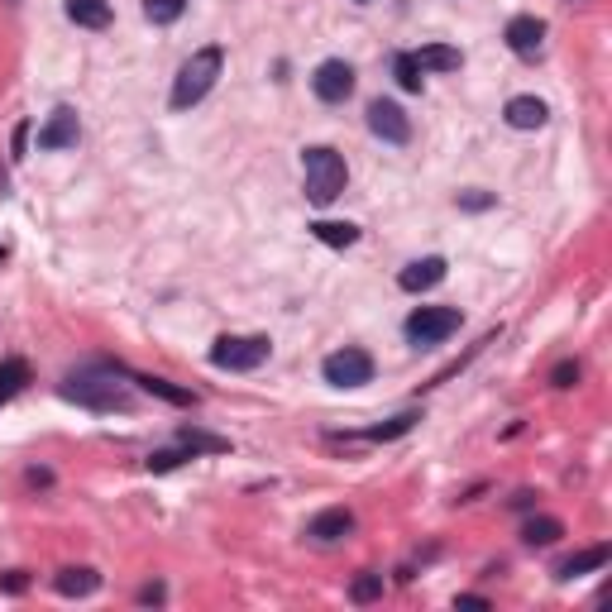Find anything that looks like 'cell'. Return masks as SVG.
<instances>
[{"label": "cell", "instance_id": "cell-1", "mask_svg": "<svg viewBox=\"0 0 612 612\" xmlns=\"http://www.w3.org/2000/svg\"><path fill=\"white\" fill-rule=\"evenodd\" d=\"M58 393L87 412H130V369L106 364V359H91L63 378Z\"/></svg>", "mask_w": 612, "mask_h": 612}, {"label": "cell", "instance_id": "cell-2", "mask_svg": "<svg viewBox=\"0 0 612 612\" xmlns=\"http://www.w3.org/2000/svg\"><path fill=\"white\" fill-rule=\"evenodd\" d=\"M220 67H225V48L220 44H206V48H197L187 63L177 67V77H173V110H192V106H201L206 96H211V87L220 82Z\"/></svg>", "mask_w": 612, "mask_h": 612}, {"label": "cell", "instance_id": "cell-3", "mask_svg": "<svg viewBox=\"0 0 612 612\" xmlns=\"http://www.w3.org/2000/svg\"><path fill=\"white\" fill-rule=\"evenodd\" d=\"M302 177H306V201H311V206H330V201L350 187L345 158L335 149H326V144H311V149L302 153Z\"/></svg>", "mask_w": 612, "mask_h": 612}, {"label": "cell", "instance_id": "cell-4", "mask_svg": "<svg viewBox=\"0 0 612 612\" xmlns=\"http://www.w3.org/2000/svg\"><path fill=\"white\" fill-rule=\"evenodd\" d=\"M273 340L268 335H220L211 345V364L225 373H254L259 364H268Z\"/></svg>", "mask_w": 612, "mask_h": 612}, {"label": "cell", "instance_id": "cell-5", "mask_svg": "<svg viewBox=\"0 0 612 612\" xmlns=\"http://www.w3.org/2000/svg\"><path fill=\"white\" fill-rule=\"evenodd\" d=\"M459 306H416L412 316H407V340H412L416 350H431V345H440V340H450L459 330Z\"/></svg>", "mask_w": 612, "mask_h": 612}, {"label": "cell", "instance_id": "cell-6", "mask_svg": "<svg viewBox=\"0 0 612 612\" xmlns=\"http://www.w3.org/2000/svg\"><path fill=\"white\" fill-rule=\"evenodd\" d=\"M321 373H326L330 388H364V383H373V354H369V350H354V345H345V350L326 354Z\"/></svg>", "mask_w": 612, "mask_h": 612}, {"label": "cell", "instance_id": "cell-7", "mask_svg": "<svg viewBox=\"0 0 612 612\" xmlns=\"http://www.w3.org/2000/svg\"><path fill=\"white\" fill-rule=\"evenodd\" d=\"M311 91L326 101V106H345L354 96V67L345 58H326V63L311 72Z\"/></svg>", "mask_w": 612, "mask_h": 612}, {"label": "cell", "instance_id": "cell-8", "mask_svg": "<svg viewBox=\"0 0 612 612\" xmlns=\"http://www.w3.org/2000/svg\"><path fill=\"white\" fill-rule=\"evenodd\" d=\"M503 39H507V48L517 53V58H541L546 53V20H536V15H512L507 20V29H503Z\"/></svg>", "mask_w": 612, "mask_h": 612}, {"label": "cell", "instance_id": "cell-9", "mask_svg": "<svg viewBox=\"0 0 612 612\" xmlns=\"http://www.w3.org/2000/svg\"><path fill=\"white\" fill-rule=\"evenodd\" d=\"M369 130L383 139V144H407L412 139V120H407V110L397 106V101H369Z\"/></svg>", "mask_w": 612, "mask_h": 612}, {"label": "cell", "instance_id": "cell-10", "mask_svg": "<svg viewBox=\"0 0 612 612\" xmlns=\"http://www.w3.org/2000/svg\"><path fill=\"white\" fill-rule=\"evenodd\" d=\"M77 139H82V125H77V110L58 106V110H53V115L44 120V130H39V149H44V153L77 149Z\"/></svg>", "mask_w": 612, "mask_h": 612}, {"label": "cell", "instance_id": "cell-11", "mask_svg": "<svg viewBox=\"0 0 612 612\" xmlns=\"http://www.w3.org/2000/svg\"><path fill=\"white\" fill-rule=\"evenodd\" d=\"M350 531H354L350 507H326V512H316V517L306 522V541H316V546H335V541H345Z\"/></svg>", "mask_w": 612, "mask_h": 612}, {"label": "cell", "instance_id": "cell-12", "mask_svg": "<svg viewBox=\"0 0 612 612\" xmlns=\"http://www.w3.org/2000/svg\"><path fill=\"white\" fill-rule=\"evenodd\" d=\"M445 273H450V263L440 259V254H431V259L407 263V268L397 273V287H402V292H431V287L445 283Z\"/></svg>", "mask_w": 612, "mask_h": 612}, {"label": "cell", "instance_id": "cell-13", "mask_svg": "<svg viewBox=\"0 0 612 612\" xmlns=\"http://www.w3.org/2000/svg\"><path fill=\"white\" fill-rule=\"evenodd\" d=\"M503 120L512 125V130H541L550 120V110H546V101L541 96H512L503 106Z\"/></svg>", "mask_w": 612, "mask_h": 612}, {"label": "cell", "instance_id": "cell-14", "mask_svg": "<svg viewBox=\"0 0 612 612\" xmlns=\"http://www.w3.org/2000/svg\"><path fill=\"white\" fill-rule=\"evenodd\" d=\"M53 589L63 593V598H91V593L101 589V574L91 565H67L53 574Z\"/></svg>", "mask_w": 612, "mask_h": 612}, {"label": "cell", "instance_id": "cell-15", "mask_svg": "<svg viewBox=\"0 0 612 612\" xmlns=\"http://www.w3.org/2000/svg\"><path fill=\"white\" fill-rule=\"evenodd\" d=\"M608 555H612V546H608V541H598V546L579 550V555H569L565 565L555 569V579H560V584H569V579H579V574H593V569L608 565Z\"/></svg>", "mask_w": 612, "mask_h": 612}, {"label": "cell", "instance_id": "cell-16", "mask_svg": "<svg viewBox=\"0 0 612 612\" xmlns=\"http://www.w3.org/2000/svg\"><path fill=\"white\" fill-rule=\"evenodd\" d=\"M130 383H139L144 393L163 397V402H173V407H197V393L177 388V383H168V378H153V373H130Z\"/></svg>", "mask_w": 612, "mask_h": 612}, {"label": "cell", "instance_id": "cell-17", "mask_svg": "<svg viewBox=\"0 0 612 612\" xmlns=\"http://www.w3.org/2000/svg\"><path fill=\"white\" fill-rule=\"evenodd\" d=\"M412 58H416V67H421V72H455V67L464 63V53H459V48H450V44H426V48H416Z\"/></svg>", "mask_w": 612, "mask_h": 612}, {"label": "cell", "instance_id": "cell-18", "mask_svg": "<svg viewBox=\"0 0 612 612\" xmlns=\"http://www.w3.org/2000/svg\"><path fill=\"white\" fill-rule=\"evenodd\" d=\"M67 20L82 24V29H106L110 0H67Z\"/></svg>", "mask_w": 612, "mask_h": 612}, {"label": "cell", "instance_id": "cell-19", "mask_svg": "<svg viewBox=\"0 0 612 612\" xmlns=\"http://www.w3.org/2000/svg\"><path fill=\"white\" fill-rule=\"evenodd\" d=\"M306 230L321 244H330V249H350V244L359 240V225H350V220H316V225H306Z\"/></svg>", "mask_w": 612, "mask_h": 612}, {"label": "cell", "instance_id": "cell-20", "mask_svg": "<svg viewBox=\"0 0 612 612\" xmlns=\"http://www.w3.org/2000/svg\"><path fill=\"white\" fill-rule=\"evenodd\" d=\"M560 536H565V522H560V517H531V522L522 526V541H526L531 550L555 546Z\"/></svg>", "mask_w": 612, "mask_h": 612}, {"label": "cell", "instance_id": "cell-21", "mask_svg": "<svg viewBox=\"0 0 612 612\" xmlns=\"http://www.w3.org/2000/svg\"><path fill=\"white\" fill-rule=\"evenodd\" d=\"M416 421H421L416 412H397L393 421H383V426H369V431H354L350 440H397V436H407Z\"/></svg>", "mask_w": 612, "mask_h": 612}, {"label": "cell", "instance_id": "cell-22", "mask_svg": "<svg viewBox=\"0 0 612 612\" xmlns=\"http://www.w3.org/2000/svg\"><path fill=\"white\" fill-rule=\"evenodd\" d=\"M24 383H29V364L24 359H0V402L20 397Z\"/></svg>", "mask_w": 612, "mask_h": 612}, {"label": "cell", "instance_id": "cell-23", "mask_svg": "<svg viewBox=\"0 0 612 612\" xmlns=\"http://www.w3.org/2000/svg\"><path fill=\"white\" fill-rule=\"evenodd\" d=\"M177 440H182L192 455H201V450H206V455H225V450H230V440L206 436V431H197V426H182V431H177Z\"/></svg>", "mask_w": 612, "mask_h": 612}, {"label": "cell", "instance_id": "cell-24", "mask_svg": "<svg viewBox=\"0 0 612 612\" xmlns=\"http://www.w3.org/2000/svg\"><path fill=\"white\" fill-rule=\"evenodd\" d=\"M383 598V574H373V569H364V574H354L350 584V603H378Z\"/></svg>", "mask_w": 612, "mask_h": 612}, {"label": "cell", "instance_id": "cell-25", "mask_svg": "<svg viewBox=\"0 0 612 612\" xmlns=\"http://www.w3.org/2000/svg\"><path fill=\"white\" fill-rule=\"evenodd\" d=\"M187 459H197V455H192V450H187V445L177 440L173 450H153V455L144 459V464H149V474H168V469H177V464H187Z\"/></svg>", "mask_w": 612, "mask_h": 612}, {"label": "cell", "instance_id": "cell-26", "mask_svg": "<svg viewBox=\"0 0 612 612\" xmlns=\"http://www.w3.org/2000/svg\"><path fill=\"white\" fill-rule=\"evenodd\" d=\"M393 77H397V87L402 91H421V82H426V72L416 67L412 53H397L393 58Z\"/></svg>", "mask_w": 612, "mask_h": 612}, {"label": "cell", "instance_id": "cell-27", "mask_svg": "<svg viewBox=\"0 0 612 612\" xmlns=\"http://www.w3.org/2000/svg\"><path fill=\"white\" fill-rule=\"evenodd\" d=\"M182 10H187V0H144L149 24H177L182 20Z\"/></svg>", "mask_w": 612, "mask_h": 612}, {"label": "cell", "instance_id": "cell-28", "mask_svg": "<svg viewBox=\"0 0 612 612\" xmlns=\"http://www.w3.org/2000/svg\"><path fill=\"white\" fill-rule=\"evenodd\" d=\"M574 383H579V364H574V359L555 364V373H550V388H574Z\"/></svg>", "mask_w": 612, "mask_h": 612}, {"label": "cell", "instance_id": "cell-29", "mask_svg": "<svg viewBox=\"0 0 612 612\" xmlns=\"http://www.w3.org/2000/svg\"><path fill=\"white\" fill-rule=\"evenodd\" d=\"M0 589H5V593H24V589H29V579H24L20 569H10V574H0Z\"/></svg>", "mask_w": 612, "mask_h": 612}, {"label": "cell", "instance_id": "cell-30", "mask_svg": "<svg viewBox=\"0 0 612 612\" xmlns=\"http://www.w3.org/2000/svg\"><path fill=\"white\" fill-rule=\"evenodd\" d=\"M459 206H469V211H483V206H493V197H483V192H469V197H459Z\"/></svg>", "mask_w": 612, "mask_h": 612}, {"label": "cell", "instance_id": "cell-31", "mask_svg": "<svg viewBox=\"0 0 612 612\" xmlns=\"http://www.w3.org/2000/svg\"><path fill=\"white\" fill-rule=\"evenodd\" d=\"M24 144H29V125H15V144H10L15 158H24Z\"/></svg>", "mask_w": 612, "mask_h": 612}, {"label": "cell", "instance_id": "cell-32", "mask_svg": "<svg viewBox=\"0 0 612 612\" xmlns=\"http://www.w3.org/2000/svg\"><path fill=\"white\" fill-rule=\"evenodd\" d=\"M455 603L459 608H488V598H479V593H459Z\"/></svg>", "mask_w": 612, "mask_h": 612}, {"label": "cell", "instance_id": "cell-33", "mask_svg": "<svg viewBox=\"0 0 612 612\" xmlns=\"http://www.w3.org/2000/svg\"><path fill=\"white\" fill-rule=\"evenodd\" d=\"M139 603H163V584H149V589H139Z\"/></svg>", "mask_w": 612, "mask_h": 612}, {"label": "cell", "instance_id": "cell-34", "mask_svg": "<svg viewBox=\"0 0 612 612\" xmlns=\"http://www.w3.org/2000/svg\"><path fill=\"white\" fill-rule=\"evenodd\" d=\"M0 263H5V244H0Z\"/></svg>", "mask_w": 612, "mask_h": 612}, {"label": "cell", "instance_id": "cell-35", "mask_svg": "<svg viewBox=\"0 0 612 612\" xmlns=\"http://www.w3.org/2000/svg\"><path fill=\"white\" fill-rule=\"evenodd\" d=\"M359 5H369V0H359Z\"/></svg>", "mask_w": 612, "mask_h": 612}, {"label": "cell", "instance_id": "cell-36", "mask_svg": "<svg viewBox=\"0 0 612 612\" xmlns=\"http://www.w3.org/2000/svg\"><path fill=\"white\" fill-rule=\"evenodd\" d=\"M10 5H20V0H10Z\"/></svg>", "mask_w": 612, "mask_h": 612}]
</instances>
